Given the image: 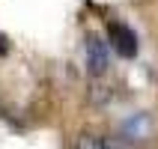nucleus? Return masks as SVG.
I'll use <instances>...</instances> for the list:
<instances>
[{
    "mask_svg": "<svg viewBox=\"0 0 158 149\" xmlns=\"http://www.w3.org/2000/svg\"><path fill=\"white\" fill-rule=\"evenodd\" d=\"M84 63H87L89 75H105L107 66H110V51H107V42L96 33H87L84 39Z\"/></svg>",
    "mask_w": 158,
    "mask_h": 149,
    "instance_id": "f257e3e1",
    "label": "nucleus"
},
{
    "mask_svg": "<svg viewBox=\"0 0 158 149\" xmlns=\"http://www.w3.org/2000/svg\"><path fill=\"white\" fill-rule=\"evenodd\" d=\"M107 39H110V48H114L119 57H137V33H134L128 24L123 21H110L107 24Z\"/></svg>",
    "mask_w": 158,
    "mask_h": 149,
    "instance_id": "f03ea898",
    "label": "nucleus"
},
{
    "mask_svg": "<svg viewBox=\"0 0 158 149\" xmlns=\"http://www.w3.org/2000/svg\"><path fill=\"white\" fill-rule=\"evenodd\" d=\"M149 128H152V119L146 114H134L131 119H125L123 125V134L128 140H143V137H149Z\"/></svg>",
    "mask_w": 158,
    "mask_h": 149,
    "instance_id": "7ed1b4c3",
    "label": "nucleus"
},
{
    "mask_svg": "<svg viewBox=\"0 0 158 149\" xmlns=\"http://www.w3.org/2000/svg\"><path fill=\"white\" fill-rule=\"evenodd\" d=\"M78 149H105V140H98V137H84L78 143Z\"/></svg>",
    "mask_w": 158,
    "mask_h": 149,
    "instance_id": "20e7f679",
    "label": "nucleus"
},
{
    "mask_svg": "<svg viewBox=\"0 0 158 149\" xmlns=\"http://www.w3.org/2000/svg\"><path fill=\"white\" fill-rule=\"evenodd\" d=\"M105 149H128L123 140H105Z\"/></svg>",
    "mask_w": 158,
    "mask_h": 149,
    "instance_id": "39448f33",
    "label": "nucleus"
},
{
    "mask_svg": "<svg viewBox=\"0 0 158 149\" xmlns=\"http://www.w3.org/2000/svg\"><path fill=\"white\" fill-rule=\"evenodd\" d=\"M6 51V39H3V36H0V54Z\"/></svg>",
    "mask_w": 158,
    "mask_h": 149,
    "instance_id": "423d86ee",
    "label": "nucleus"
}]
</instances>
